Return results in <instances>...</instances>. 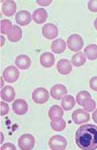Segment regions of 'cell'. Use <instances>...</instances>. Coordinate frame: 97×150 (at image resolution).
Segmentation results:
<instances>
[{
    "instance_id": "obj_1",
    "label": "cell",
    "mask_w": 97,
    "mask_h": 150,
    "mask_svg": "<svg viewBox=\"0 0 97 150\" xmlns=\"http://www.w3.org/2000/svg\"><path fill=\"white\" fill-rule=\"evenodd\" d=\"M75 142L82 150H95L97 149V126L84 124L77 129Z\"/></svg>"
},
{
    "instance_id": "obj_2",
    "label": "cell",
    "mask_w": 97,
    "mask_h": 150,
    "mask_svg": "<svg viewBox=\"0 0 97 150\" xmlns=\"http://www.w3.org/2000/svg\"><path fill=\"white\" fill-rule=\"evenodd\" d=\"M49 94L48 91L43 87L35 88L32 92V100L37 104H43L49 100Z\"/></svg>"
},
{
    "instance_id": "obj_3",
    "label": "cell",
    "mask_w": 97,
    "mask_h": 150,
    "mask_svg": "<svg viewBox=\"0 0 97 150\" xmlns=\"http://www.w3.org/2000/svg\"><path fill=\"white\" fill-rule=\"evenodd\" d=\"M49 146L52 150H64L67 146L65 137L60 135H55L49 140Z\"/></svg>"
},
{
    "instance_id": "obj_4",
    "label": "cell",
    "mask_w": 97,
    "mask_h": 150,
    "mask_svg": "<svg viewBox=\"0 0 97 150\" xmlns=\"http://www.w3.org/2000/svg\"><path fill=\"white\" fill-rule=\"evenodd\" d=\"M35 137L30 134H25L18 139V146L21 150H31L35 146Z\"/></svg>"
},
{
    "instance_id": "obj_5",
    "label": "cell",
    "mask_w": 97,
    "mask_h": 150,
    "mask_svg": "<svg viewBox=\"0 0 97 150\" xmlns=\"http://www.w3.org/2000/svg\"><path fill=\"white\" fill-rule=\"evenodd\" d=\"M67 45L73 52H78L83 49L84 42L82 37L78 34H73L67 39Z\"/></svg>"
},
{
    "instance_id": "obj_6",
    "label": "cell",
    "mask_w": 97,
    "mask_h": 150,
    "mask_svg": "<svg viewBox=\"0 0 97 150\" xmlns=\"http://www.w3.org/2000/svg\"><path fill=\"white\" fill-rule=\"evenodd\" d=\"M19 71L15 66H9L4 70L3 77L5 81L9 83H13L18 80Z\"/></svg>"
},
{
    "instance_id": "obj_7",
    "label": "cell",
    "mask_w": 97,
    "mask_h": 150,
    "mask_svg": "<svg viewBox=\"0 0 97 150\" xmlns=\"http://www.w3.org/2000/svg\"><path fill=\"white\" fill-rule=\"evenodd\" d=\"M72 119L74 124L80 125L90 120V115L83 109H77L72 114Z\"/></svg>"
},
{
    "instance_id": "obj_8",
    "label": "cell",
    "mask_w": 97,
    "mask_h": 150,
    "mask_svg": "<svg viewBox=\"0 0 97 150\" xmlns=\"http://www.w3.org/2000/svg\"><path fill=\"white\" fill-rule=\"evenodd\" d=\"M58 28L53 23H46L42 27V34L49 40L53 39L58 36Z\"/></svg>"
},
{
    "instance_id": "obj_9",
    "label": "cell",
    "mask_w": 97,
    "mask_h": 150,
    "mask_svg": "<svg viewBox=\"0 0 97 150\" xmlns=\"http://www.w3.org/2000/svg\"><path fill=\"white\" fill-rule=\"evenodd\" d=\"M12 109L16 114L22 116L25 114L28 111V104L23 99H17L13 102Z\"/></svg>"
},
{
    "instance_id": "obj_10",
    "label": "cell",
    "mask_w": 97,
    "mask_h": 150,
    "mask_svg": "<svg viewBox=\"0 0 97 150\" xmlns=\"http://www.w3.org/2000/svg\"><path fill=\"white\" fill-rule=\"evenodd\" d=\"M67 89L63 84H55L52 87L50 91V94L52 98L57 100H60L61 99L66 96L67 94Z\"/></svg>"
},
{
    "instance_id": "obj_11",
    "label": "cell",
    "mask_w": 97,
    "mask_h": 150,
    "mask_svg": "<svg viewBox=\"0 0 97 150\" xmlns=\"http://www.w3.org/2000/svg\"><path fill=\"white\" fill-rule=\"evenodd\" d=\"M16 21L21 26L27 25L31 21V13L26 10H21L16 15Z\"/></svg>"
},
{
    "instance_id": "obj_12",
    "label": "cell",
    "mask_w": 97,
    "mask_h": 150,
    "mask_svg": "<svg viewBox=\"0 0 97 150\" xmlns=\"http://www.w3.org/2000/svg\"><path fill=\"white\" fill-rule=\"evenodd\" d=\"M57 69L59 73L62 75H67L70 74L73 67H72L71 62L67 59H61L59 61L57 64Z\"/></svg>"
},
{
    "instance_id": "obj_13",
    "label": "cell",
    "mask_w": 97,
    "mask_h": 150,
    "mask_svg": "<svg viewBox=\"0 0 97 150\" xmlns=\"http://www.w3.org/2000/svg\"><path fill=\"white\" fill-rule=\"evenodd\" d=\"M15 63L19 69L21 70H26L30 67L31 60L30 57L26 55V54H19L16 57Z\"/></svg>"
},
{
    "instance_id": "obj_14",
    "label": "cell",
    "mask_w": 97,
    "mask_h": 150,
    "mask_svg": "<svg viewBox=\"0 0 97 150\" xmlns=\"http://www.w3.org/2000/svg\"><path fill=\"white\" fill-rule=\"evenodd\" d=\"M17 9L16 4L14 1L7 0L4 2L2 5V12L4 16L11 17L16 13Z\"/></svg>"
},
{
    "instance_id": "obj_15",
    "label": "cell",
    "mask_w": 97,
    "mask_h": 150,
    "mask_svg": "<svg viewBox=\"0 0 97 150\" xmlns=\"http://www.w3.org/2000/svg\"><path fill=\"white\" fill-rule=\"evenodd\" d=\"M55 59L51 52H45L40 56V63L45 68H51L55 64Z\"/></svg>"
},
{
    "instance_id": "obj_16",
    "label": "cell",
    "mask_w": 97,
    "mask_h": 150,
    "mask_svg": "<svg viewBox=\"0 0 97 150\" xmlns=\"http://www.w3.org/2000/svg\"><path fill=\"white\" fill-rule=\"evenodd\" d=\"M16 97V92L13 87L7 85L1 91V98L7 102H11Z\"/></svg>"
},
{
    "instance_id": "obj_17",
    "label": "cell",
    "mask_w": 97,
    "mask_h": 150,
    "mask_svg": "<svg viewBox=\"0 0 97 150\" xmlns=\"http://www.w3.org/2000/svg\"><path fill=\"white\" fill-rule=\"evenodd\" d=\"M23 32L20 27L17 25H13L12 28L7 34V39L11 42H18L22 38Z\"/></svg>"
},
{
    "instance_id": "obj_18",
    "label": "cell",
    "mask_w": 97,
    "mask_h": 150,
    "mask_svg": "<svg viewBox=\"0 0 97 150\" xmlns=\"http://www.w3.org/2000/svg\"><path fill=\"white\" fill-rule=\"evenodd\" d=\"M32 17L36 23L42 24L46 21L48 17V13L44 8H39L33 12Z\"/></svg>"
},
{
    "instance_id": "obj_19",
    "label": "cell",
    "mask_w": 97,
    "mask_h": 150,
    "mask_svg": "<svg viewBox=\"0 0 97 150\" xmlns=\"http://www.w3.org/2000/svg\"><path fill=\"white\" fill-rule=\"evenodd\" d=\"M51 51L55 54H61L66 49L65 41L62 39H57L55 40L51 43Z\"/></svg>"
},
{
    "instance_id": "obj_20",
    "label": "cell",
    "mask_w": 97,
    "mask_h": 150,
    "mask_svg": "<svg viewBox=\"0 0 97 150\" xmlns=\"http://www.w3.org/2000/svg\"><path fill=\"white\" fill-rule=\"evenodd\" d=\"M75 100L74 97L71 95H66L62 98L61 106L64 110L69 111L75 106Z\"/></svg>"
},
{
    "instance_id": "obj_21",
    "label": "cell",
    "mask_w": 97,
    "mask_h": 150,
    "mask_svg": "<svg viewBox=\"0 0 97 150\" xmlns=\"http://www.w3.org/2000/svg\"><path fill=\"white\" fill-rule=\"evenodd\" d=\"M63 110L58 105L52 106L48 111V116L51 120L57 118H61L63 116Z\"/></svg>"
},
{
    "instance_id": "obj_22",
    "label": "cell",
    "mask_w": 97,
    "mask_h": 150,
    "mask_svg": "<svg viewBox=\"0 0 97 150\" xmlns=\"http://www.w3.org/2000/svg\"><path fill=\"white\" fill-rule=\"evenodd\" d=\"M86 56L83 52H79L74 54L72 57L71 62L73 65L76 67H80L84 65V64L86 62Z\"/></svg>"
},
{
    "instance_id": "obj_23",
    "label": "cell",
    "mask_w": 97,
    "mask_h": 150,
    "mask_svg": "<svg viewBox=\"0 0 97 150\" xmlns=\"http://www.w3.org/2000/svg\"><path fill=\"white\" fill-rule=\"evenodd\" d=\"M84 52L89 60H96L97 59V45L95 44L89 45L84 49Z\"/></svg>"
},
{
    "instance_id": "obj_24",
    "label": "cell",
    "mask_w": 97,
    "mask_h": 150,
    "mask_svg": "<svg viewBox=\"0 0 97 150\" xmlns=\"http://www.w3.org/2000/svg\"><path fill=\"white\" fill-rule=\"evenodd\" d=\"M51 127L55 132H62L65 129L66 122L62 117L55 119L51 122Z\"/></svg>"
},
{
    "instance_id": "obj_25",
    "label": "cell",
    "mask_w": 97,
    "mask_h": 150,
    "mask_svg": "<svg viewBox=\"0 0 97 150\" xmlns=\"http://www.w3.org/2000/svg\"><path fill=\"white\" fill-rule=\"evenodd\" d=\"M82 106L83 107L86 112H91L96 108V102L91 98H87L83 102Z\"/></svg>"
},
{
    "instance_id": "obj_26",
    "label": "cell",
    "mask_w": 97,
    "mask_h": 150,
    "mask_svg": "<svg viewBox=\"0 0 97 150\" xmlns=\"http://www.w3.org/2000/svg\"><path fill=\"white\" fill-rule=\"evenodd\" d=\"M90 98H91L90 93L87 91H83L79 92V93L77 94L76 96V100L79 106H82V104H83V102L86 99Z\"/></svg>"
},
{
    "instance_id": "obj_27",
    "label": "cell",
    "mask_w": 97,
    "mask_h": 150,
    "mask_svg": "<svg viewBox=\"0 0 97 150\" xmlns=\"http://www.w3.org/2000/svg\"><path fill=\"white\" fill-rule=\"evenodd\" d=\"M11 22L8 19H3L1 21V33L4 35H7L12 28Z\"/></svg>"
},
{
    "instance_id": "obj_28",
    "label": "cell",
    "mask_w": 97,
    "mask_h": 150,
    "mask_svg": "<svg viewBox=\"0 0 97 150\" xmlns=\"http://www.w3.org/2000/svg\"><path fill=\"white\" fill-rule=\"evenodd\" d=\"M88 8L91 12H97V0H91L88 3Z\"/></svg>"
},
{
    "instance_id": "obj_29",
    "label": "cell",
    "mask_w": 97,
    "mask_h": 150,
    "mask_svg": "<svg viewBox=\"0 0 97 150\" xmlns=\"http://www.w3.org/2000/svg\"><path fill=\"white\" fill-rule=\"evenodd\" d=\"M9 105L6 102H1V116H5L9 113Z\"/></svg>"
},
{
    "instance_id": "obj_30",
    "label": "cell",
    "mask_w": 97,
    "mask_h": 150,
    "mask_svg": "<svg viewBox=\"0 0 97 150\" xmlns=\"http://www.w3.org/2000/svg\"><path fill=\"white\" fill-rule=\"evenodd\" d=\"M89 85H90V88L93 91L97 92V76L91 79L89 81Z\"/></svg>"
},
{
    "instance_id": "obj_31",
    "label": "cell",
    "mask_w": 97,
    "mask_h": 150,
    "mask_svg": "<svg viewBox=\"0 0 97 150\" xmlns=\"http://www.w3.org/2000/svg\"><path fill=\"white\" fill-rule=\"evenodd\" d=\"M0 150H16V147L12 143H6L1 147Z\"/></svg>"
},
{
    "instance_id": "obj_32",
    "label": "cell",
    "mask_w": 97,
    "mask_h": 150,
    "mask_svg": "<svg viewBox=\"0 0 97 150\" xmlns=\"http://www.w3.org/2000/svg\"><path fill=\"white\" fill-rule=\"evenodd\" d=\"M37 4L39 5V6H44V7H46V6H49V5H50L52 3V1L51 0H47V1H41V0H37L36 1Z\"/></svg>"
},
{
    "instance_id": "obj_33",
    "label": "cell",
    "mask_w": 97,
    "mask_h": 150,
    "mask_svg": "<svg viewBox=\"0 0 97 150\" xmlns=\"http://www.w3.org/2000/svg\"><path fill=\"white\" fill-rule=\"evenodd\" d=\"M92 117H93V121L95 122L96 124H97V109L93 112V115H92Z\"/></svg>"
},
{
    "instance_id": "obj_34",
    "label": "cell",
    "mask_w": 97,
    "mask_h": 150,
    "mask_svg": "<svg viewBox=\"0 0 97 150\" xmlns=\"http://www.w3.org/2000/svg\"><path fill=\"white\" fill-rule=\"evenodd\" d=\"M4 41H5V38L4 36L1 35V47H2L4 45Z\"/></svg>"
},
{
    "instance_id": "obj_35",
    "label": "cell",
    "mask_w": 97,
    "mask_h": 150,
    "mask_svg": "<svg viewBox=\"0 0 97 150\" xmlns=\"http://www.w3.org/2000/svg\"><path fill=\"white\" fill-rule=\"evenodd\" d=\"M94 28H95L96 30L97 31V18H96V19L94 20Z\"/></svg>"
},
{
    "instance_id": "obj_36",
    "label": "cell",
    "mask_w": 97,
    "mask_h": 150,
    "mask_svg": "<svg viewBox=\"0 0 97 150\" xmlns=\"http://www.w3.org/2000/svg\"><path fill=\"white\" fill-rule=\"evenodd\" d=\"M4 134H3V133H2V132H1V144H2L3 143V142H4Z\"/></svg>"
},
{
    "instance_id": "obj_37",
    "label": "cell",
    "mask_w": 97,
    "mask_h": 150,
    "mask_svg": "<svg viewBox=\"0 0 97 150\" xmlns=\"http://www.w3.org/2000/svg\"><path fill=\"white\" fill-rule=\"evenodd\" d=\"M3 85H4V80H3V78L1 77V87L3 86Z\"/></svg>"
}]
</instances>
